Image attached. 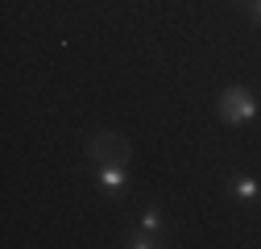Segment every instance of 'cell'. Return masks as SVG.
Here are the masks:
<instances>
[{"mask_svg":"<svg viewBox=\"0 0 261 249\" xmlns=\"http://www.w3.org/2000/svg\"><path fill=\"white\" fill-rule=\"evenodd\" d=\"M83 158L91 166H128V158H133V145H128L120 133H91L87 145H83Z\"/></svg>","mask_w":261,"mask_h":249,"instance_id":"6da1fadb","label":"cell"},{"mask_svg":"<svg viewBox=\"0 0 261 249\" xmlns=\"http://www.w3.org/2000/svg\"><path fill=\"white\" fill-rule=\"evenodd\" d=\"M216 112L228 124H249V120H257V96L249 87H224L216 100Z\"/></svg>","mask_w":261,"mask_h":249,"instance_id":"7a4b0ae2","label":"cell"},{"mask_svg":"<svg viewBox=\"0 0 261 249\" xmlns=\"http://www.w3.org/2000/svg\"><path fill=\"white\" fill-rule=\"evenodd\" d=\"M95 183H100V191L108 195V200H116V195H128V166H95Z\"/></svg>","mask_w":261,"mask_h":249,"instance_id":"3957f363","label":"cell"},{"mask_svg":"<svg viewBox=\"0 0 261 249\" xmlns=\"http://www.w3.org/2000/svg\"><path fill=\"white\" fill-rule=\"evenodd\" d=\"M232 195H237L241 204H257V195H261V191H257V179H253V175H237Z\"/></svg>","mask_w":261,"mask_h":249,"instance_id":"277c9868","label":"cell"},{"mask_svg":"<svg viewBox=\"0 0 261 249\" xmlns=\"http://www.w3.org/2000/svg\"><path fill=\"white\" fill-rule=\"evenodd\" d=\"M124 245H128V249H158V245H166V241H162L158 233H149V229H137V233L124 237Z\"/></svg>","mask_w":261,"mask_h":249,"instance_id":"5b68a950","label":"cell"},{"mask_svg":"<svg viewBox=\"0 0 261 249\" xmlns=\"http://www.w3.org/2000/svg\"><path fill=\"white\" fill-rule=\"evenodd\" d=\"M141 229H149V233H158V237H162L166 220H162V208H158V204H149V208H145V216H141Z\"/></svg>","mask_w":261,"mask_h":249,"instance_id":"8992f818","label":"cell"},{"mask_svg":"<svg viewBox=\"0 0 261 249\" xmlns=\"http://www.w3.org/2000/svg\"><path fill=\"white\" fill-rule=\"evenodd\" d=\"M249 17H253V21L261 25V0H253V5H249Z\"/></svg>","mask_w":261,"mask_h":249,"instance_id":"52a82bcc","label":"cell"},{"mask_svg":"<svg viewBox=\"0 0 261 249\" xmlns=\"http://www.w3.org/2000/svg\"><path fill=\"white\" fill-rule=\"evenodd\" d=\"M249 5H253V0H237V9H245V13H249Z\"/></svg>","mask_w":261,"mask_h":249,"instance_id":"ba28073f","label":"cell"}]
</instances>
